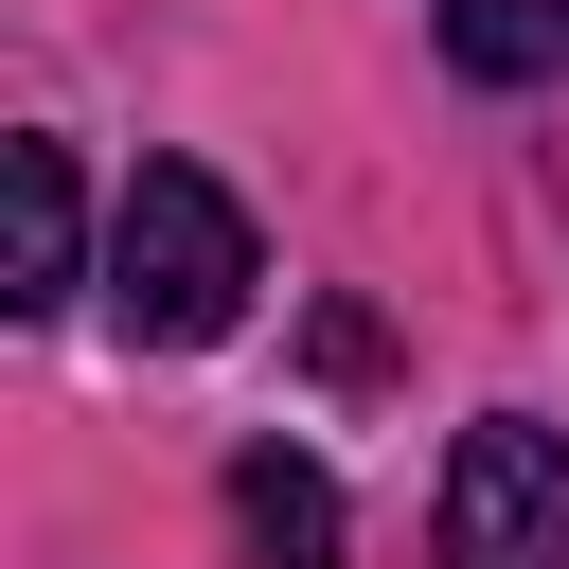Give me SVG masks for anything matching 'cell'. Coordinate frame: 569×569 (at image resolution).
<instances>
[{
  "mask_svg": "<svg viewBox=\"0 0 569 569\" xmlns=\"http://www.w3.org/2000/svg\"><path fill=\"white\" fill-rule=\"evenodd\" d=\"M249 284H267V249H249L231 178L142 160V178H124V213H107V302H124V338L196 356V338H231V320H249Z\"/></svg>",
  "mask_w": 569,
  "mask_h": 569,
  "instance_id": "obj_1",
  "label": "cell"
},
{
  "mask_svg": "<svg viewBox=\"0 0 569 569\" xmlns=\"http://www.w3.org/2000/svg\"><path fill=\"white\" fill-rule=\"evenodd\" d=\"M445 569H569V427L533 409H480L445 445V498H427Z\"/></svg>",
  "mask_w": 569,
  "mask_h": 569,
  "instance_id": "obj_2",
  "label": "cell"
},
{
  "mask_svg": "<svg viewBox=\"0 0 569 569\" xmlns=\"http://www.w3.org/2000/svg\"><path fill=\"white\" fill-rule=\"evenodd\" d=\"M89 284V196H71V142H18L0 160V302H71Z\"/></svg>",
  "mask_w": 569,
  "mask_h": 569,
  "instance_id": "obj_3",
  "label": "cell"
},
{
  "mask_svg": "<svg viewBox=\"0 0 569 569\" xmlns=\"http://www.w3.org/2000/svg\"><path fill=\"white\" fill-rule=\"evenodd\" d=\"M231 533H249V569H338L356 533H338V480L302 462V445H249L231 462Z\"/></svg>",
  "mask_w": 569,
  "mask_h": 569,
  "instance_id": "obj_4",
  "label": "cell"
},
{
  "mask_svg": "<svg viewBox=\"0 0 569 569\" xmlns=\"http://www.w3.org/2000/svg\"><path fill=\"white\" fill-rule=\"evenodd\" d=\"M445 53L480 89H533V71H569V0H445Z\"/></svg>",
  "mask_w": 569,
  "mask_h": 569,
  "instance_id": "obj_5",
  "label": "cell"
}]
</instances>
